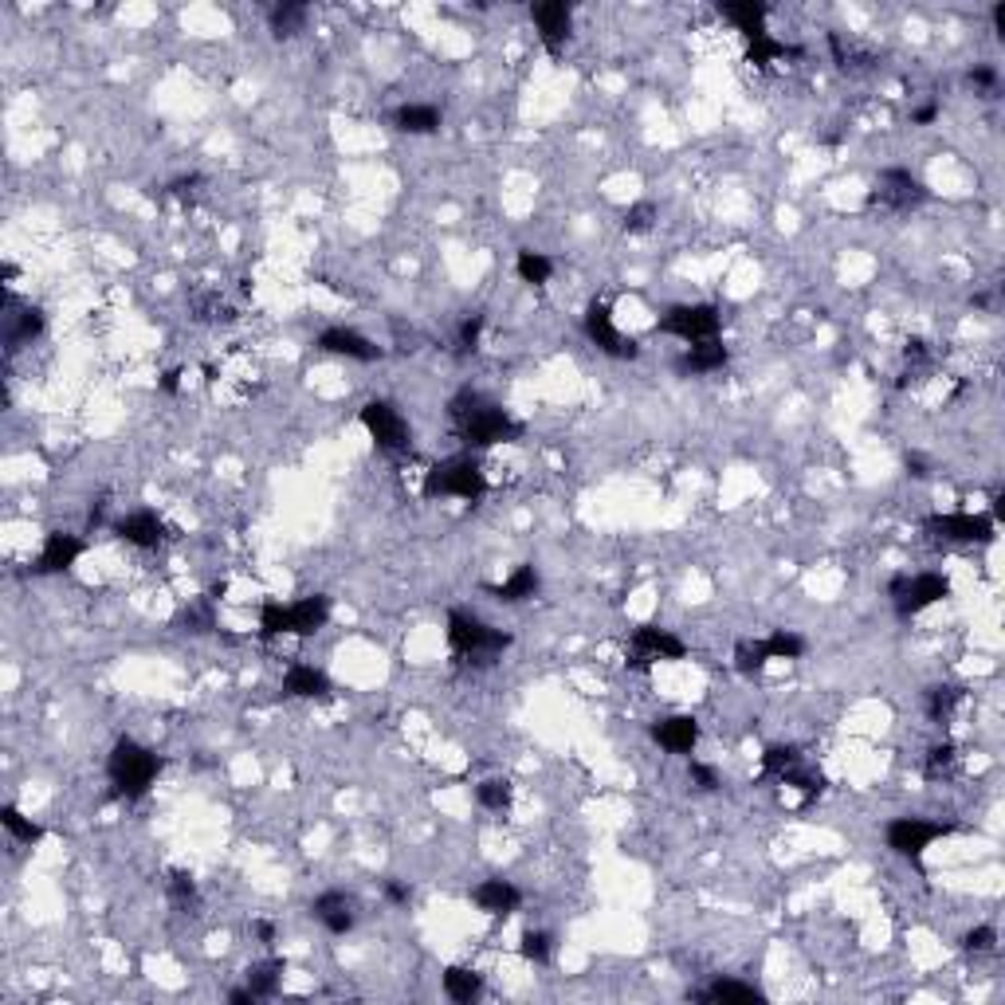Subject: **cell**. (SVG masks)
Segmentation results:
<instances>
[{
  "label": "cell",
  "instance_id": "obj_1",
  "mask_svg": "<svg viewBox=\"0 0 1005 1005\" xmlns=\"http://www.w3.org/2000/svg\"><path fill=\"white\" fill-rule=\"evenodd\" d=\"M448 421H452L456 436H460L468 448L515 444V440H523V432H527L519 417H511L503 405H495L491 397H483L476 389H464L460 397H452Z\"/></svg>",
  "mask_w": 1005,
  "mask_h": 1005
},
{
  "label": "cell",
  "instance_id": "obj_2",
  "mask_svg": "<svg viewBox=\"0 0 1005 1005\" xmlns=\"http://www.w3.org/2000/svg\"><path fill=\"white\" fill-rule=\"evenodd\" d=\"M161 774V754L138 739H118L110 758H106V778H110V794L118 801H138L154 790Z\"/></svg>",
  "mask_w": 1005,
  "mask_h": 1005
},
{
  "label": "cell",
  "instance_id": "obj_3",
  "mask_svg": "<svg viewBox=\"0 0 1005 1005\" xmlns=\"http://www.w3.org/2000/svg\"><path fill=\"white\" fill-rule=\"evenodd\" d=\"M448 644L464 664H495L515 644V636L487 625L483 617L468 613V609H452L448 613Z\"/></svg>",
  "mask_w": 1005,
  "mask_h": 1005
},
{
  "label": "cell",
  "instance_id": "obj_4",
  "mask_svg": "<svg viewBox=\"0 0 1005 1005\" xmlns=\"http://www.w3.org/2000/svg\"><path fill=\"white\" fill-rule=\"evenodd\" d=\"M330 621V597L311 593L291 605L283 601H264L260 605V636H315Z\"/></svg>",
  "mask_w": 1005,
  "mask_h": 1005
},
{
  "label": "cell",
  "instance_id": "obj_5",
  "mask_svg": "<svg viewBox=\"0 0 1005 1005\" xmlns=\"http://www.w3.org/2000/svg\"><path fill=\"white\" fill-rule=\"evenodd\" d=\"M487 495V476L472 456H452L440 460L428 476H424V499H464L476 503Z\"/></svg>",
  "mask_w": 1005,
  "mask_h": 1005
},
{
  "label": "cell",
  "instance_id": "obj_6",
  "mask_svg": "<svg viewBox=\"0 0 1005 1005\" xmlns=\"http://www.w3.org/2000/svg\"><path fill=\"white\" fill-rule=\"evenodd\" d=\"M931 201V189L900 165H888L876 173V185L868 189V209H888V212H911Z\"/></svg>",
  "mask_w": 1005,
  "mask_h": 1005
},
{
  "label": "cell",
  "instance_id": "obj_7",
  "mask_svg": "<svg viewBox=\"0 0 1005 1005\" xmlns=\"http://www.w3.org/2000/svg\"><path fill=\"white\" fill-rule=\"evenodd\" d=\"M954 825L947 821H935V817H919V813H907V817H892L888 829H884V841L888 848L903 856V860H919L927 848L943 837H951Z\"/></svg>",
  "mask_w": 1005,
  "mask_h": 1005
},
{
  "label": "cell",
  "instance_id": "obj_8",
  "mask_svg": "<svg viewBox=\"0 0 1005 1005\" xmlns=\"http://www.w3.org/2000/svg\"><path fill=\"white\" fill-rule=\"evenodd\" d=\"M656 330L660 334H672V338H680V342H711V338H719V330H723V315H719V307L715 303H676V307H668L660 322H656Z\"/></svg>",
  "mask_w": 1005,
  "mask_h": 1005
},
{
  "label": "cell",
  "instance_id": "obj_9",
  "mask_svg": "<svg viewBox=\"0 0 1005 1005\" xmlns=\"http://www.w3.org/2000/svg\"><path fill=\"white\" fill-rule=\"evenodd\" d=\"M688 656V644L672 629H660V625H640L629 640V656L625 664L633 672H652L656 664H672V660H684Z\"/></svg>",
  "mask_w": 1005,
  "mask_h": 1005
},
{
  "label": "cell",
  "instance_id": "obj_10",
  "mask_svg": "<svg viewBox=\"0 0 1005 1005\" xmlns=\"http://www.w3.org/2000/svg\"><path fill=\"white\" fill-rule=\"evenodd\" d=\"M923 530L943 546H986V542H994V519L990 515H970V511L927 515Z\"/></svg>",
  "mask_w": 1005,
  "mask_h": 1005
},
{
  "label": "cell",
  "instance_id": "obj_11",
  "mask_svg": "<svg viewBox=\"0 0 1005 1005\" xmlns=\"http://www.w3.org/2000/svg\"><path fill=\"white\" fill-rule=\"evenodd\" d=\"M362 428L370 432V440L381 448V452L401 456V452L413 448V428H409V421L401 417L397 405H389V401H381V397H373V401L362 405Z\"/></svg>",
  "mask_w": 1005,
  "mask_h": 1005
},
{
  "label": "cell",
  "instance_id": "obj_12",
  "mask_svg": "<svg viewBox=\"0 0 1005 1005\" xmlns=\"http://www.w3.org/2000/svg\"><path fill=\"white\" fill-rule=\"evenodd\" d=\"M888 597H892L896 613L907 621V617L927 613V609L939 605L943 597H951V582H947L943 574H915V578H911V574H900V578H892V585H888Z\"/></svg>",
  "mask_w": 1005,
  "mask_h": 1005
},
{
  "label": "cell",
  "instance_id": "obj_13",
  "mask_svg": "<svg viewBox=\"0 0 1005 1005\" xmlns=\"http://www.w3.org/2000/svg\"><path fill=\"white\" fill-rule=\"evenodd\" d=\"M582 326H585V338H589L601 354H609V358H617V362H633V358H640L636 338H629V334H621V330H617L613 311H609V303H605V299H593V303L585 307Z\"/></svg>",
  "mask_w": 1005,
  "mask_h": 1005
},
{
  "label": "cell",
  "instance_id": "obj_14",
  "mask_svg": "<svg viewBox=\"0 0 1005 1005\" xmlns=\"http://www.w3.org/2000/svg\"><path fill=\"white\" fill-rule=\"evenodd\" d=\"M530 20H534L542 48L550 55H562V48L570 44V32H574V8L566 0H542L530 8Z\"/></svg>",
  "mask_w": 1005,
  "mask_h": 1005
},
{
  "label": "cell",
  "instance_id": "obj_15",
  "mask_svg": "<svg viewBox=\"0 0 1005 1005\" xmlns=\"http://www.w3.org/2000/svg\"><path fill=\"white\" fill-rule=\"evenodd\" d=\"M83 550H87V542L79 538V534H67V530H52L48 538H44V546H40V554H36V566H32V574H40V578H52V574H67L79 558H83Z\"/></svg>",
  "mask_w": 1005,
  "mask_h": 1005
},
{
  "label": "cell",
  "instance_id": "obj_16",
  "mask_svg": "<svg viewBox=\"0 0 1005 1005\" xmlns=\"http://www.w3.org/2000/svg\"><path fill=\"white\" fill-rule=\"evenodd\" d=\"M110 530H114L122 542L138 546V550H158L161 542H165V519H161L154 507H138V511H130V515H122V519H114V527Z\"/></svg>",
  "mask_w": 1005,
  "mask_h": 1005
},
{
  "label": "cell",
  "instance_id": "obj_17",
  "mask_svg": "<svg viewBox=\"0 0 1005 1005\" xmlns=\"http://www.w3.org/2000/svg\"><path fill=\"white\" fill-rule=\"evenodd\" d=\"M318 350L322 354H334V358H350V362H377L381 358V346H373L366 334L350 330V326H330L318 334Z\"/></svg>",
  "mask_w": 1005,
  "mask_h": 1005
},
{
  "label": "cell",
  "instance_id": "obj_18",
  "mask_svg": "<svg viewBox=\"0 0 1005 1005\" xmlns=\"http://www.w3.org/2000/svg\"><path fill=\"white\" fill-rule=\"evenodd\" d=\"M699 735H703V727L691 715H668V719L652 723V739L664 754H691L699 746Z\"/></svg>",
  "mask_w": 1005,
  "mask_h": 1005
},
{
  "label": "cell",
  "instance_id": "obj_19",
  "mask_svg": "<svg viewBox=\"0 0 1005 1005\" xmlns=\"http://www.w3.org/2000/svg\"><path fill=\"white\" fill-rule=\"evenodd\" d=\"M311 915H315L330 935H346V931H354V923H358L354 896H346V892H338V888L315 896V900H311Z\"/></svg>",
  "mask_w": 1005,
  "mask_h": 1005
},
{
  "label": "cell",
  "instance_id": "obj_20",
  "mask_svg": "<svg viewBox=\"0 0 1005 1005\" xmlns=\"http://www.w3.org/2000/svg\"><path fill=\"white\" fill-rule=\"evenodd\" d=\"M472 900H476L479 911H487V915H495V919H507V915H515V911L523 907V892H519L511 880L491 876V880H483V884L472 888Z\"/></svg>",
  "mask_w": 1005,
  "mask_h": 1005
},
{
  "label": "cell",
  "instance_id": "obj_21",
  "mask_svg": "<svg viewBox=\"0 0 1005 1005\" xmlns=\"http://www.w3.org/2000/svg\"><path fill=\"white\" fill-rule=\"evenodd\" d=\"M330 691H334L330 676L315 664H291L283 676V695L291 699H330Z\"/></svg>",
  "mask_w": 1005,
  "mask_h": 1005
},
{
  "label": "cell",
  "instance_id": "obj_22",
  "mask_svg": "<svg viewBox=\"0 0 1005 1005\" xmlns=\"http://www.w3.org/2000/svg\"><path fill=\"white\" fill-rule=\"evenodd\" d=\"M538 589H542V578H538V570L523 562V566H515L503 582L487 585V593L495 597V601H503V605H523L530 597H538Z\"/></svg>",
  "mask_w": 1005,
  "mask_h": 1005
},
{
  "label": "cell",
  "instance_id": "obj_23",
  "mask_svg": "<svg viewBox=\"0 0 1005 1005\" xmlns=\"http://www.w3.org/2000/svg\"><path fill=\"white\" fill-rule=\"evenodd\" d=\"M727 358H731V350L723 346V338H711V342H695L688 346V354L676 362V370L680 373H715L727 366Z\"/></svg>",
  "mask_w": 1005,
  "mask_h": 1005
},
{
  "label": "cell",
  "instance_id": "obj_24",
  "mask_svg": "<svg viewBox=\"0 0 1005 1005\" xmlns=\"http://www.w3.org/2000/svg\"><path fill=\"white\" fill-rule=\"evenodd\" d=\"M440 122H444V114L428 103H405V106H397V114H393V126H397L401 134H413V138L436 134Z\"/></svg>",
  "mask_w": 1005,
  "mask_h": 1005
},
{
  "label": "cell",
  "instance_id": "obj_25",
  "mask_svg": "<svg viewBox=\"0 0 1005 1005\" xmlns=\"http://www.w3.org/2000/svg\"><path fill=\"white\" fill-rule=\"evenodd\" d=\"M719 16H723V20H731L742 36L750 40V36L766 32V16H770V8H766V4H758V0H723V4H719Z\"/></svg>",
  "mask_w": 1005,
  "mask_h": 1005
},
{
  "label": "cell",
  "instance_id": "obj_26",
  "mask_svg": "<svg viewBox=\"0 0 1005 1005\" xmlns=\"http://www.w3.org/2000/svg\"><path fill=\"white\" fill-rule=\"evenodd\" d=\"M283 974H287V962H283V958H264V962H252V966H248V990L256 994V1002L279 994Z\"/></svg>",
  "mask_w": 1005,
  "mask_h": 1005
},
{
  "label": "cell",
  "instance_id": "obj_27",
  "mask_svg": "<svg viewBox=\"0 0 1005 1005\" xmlns=\"http://www.w3.org/2000/svg\"><path fill=\"white\" fill-rule=\"evenodd\" d=\"M440 982H444V994L460 1005H472L483 994V974L472 966H448Z\"/></svg>",
  "mask_w": 1005,
  "mask_h": 1005
},
{
  "label": "cell",
  "instance_id": "obj_28",
  "mask_svg": "<svg viewBox=\"0 0 1005 1005\" xmlns=\"http://www.w3.org/2000/svg\"><path fill=\"white\" fill-rule=\"evenodd\" d=\"M181 633H193V636H205L216 629V593L209 597H197V601H189L181 613H177V621H173Z\"/></svg>",
  "mask_w": 1005,
  "mask_h": 1005
},
{
  "label": "cell",
  "instance_id": "obj_29",
  "mask_svg": "<svg viewBox=\"0 0 1005 1005\" xmlns=\"http://www.w3.org/2000/svg\"><path fill=\"white\" fill-rule=\"evenodd\" d=\"M766 994L750 982H739V978H715L707 990L695 994V1002H762Z\"/></svg>",
  "mask_w": 1005,
  "mask_h": 1005
},
{
  "label": "cell",
  "instance_id": "obj_30",
  "mask_svg": "<svg viewBox=\"0 0 1005 1005\" xmlns=\"http://www.w3.org/2000/svg\"><path fill=\"white\" fill-rule=\"evenodd\" d=\"M307 16H311V8L307 4H295V0H283V4H275L271 8V36L275 40H291V36H299L303 28H307Z\"/></svg>",
  "mask_w": 1005,
  "mask_h": 1005
},
{
  "label": "cell",
  "instance_id": "obj_31",
  "mask_svg": "<svg viewBox=\"0 0 1005 1005\" xmlns=\"http://www.w3.org/2000/svg\"><path fill=\"white\" fill-rule=\"evenodd\" d=\"M40 334H44V311H40V307H24V311L4 318V338H8V346H24V342H32V338H40Z\"/></svg>",
  "mask_w": 1005,
  "mask_h": 1005
},
{
  "label": "cell",
  "instance_id": "obj_32",
  "mask_svg": "<svg viewBox=\"0 0 1005 1005\" xmlns=\"http://www.w3.org/2000/svg\"><path fill=\"white\" fill-rule=\"evenodd\" d=\"M962 699H966V691L958 688V684H935V688L927 691V715H931V723H951L954 711L962 707Z\"/></svg>",
  "mask_w": 1005,
  "mask_h": 1005
},
{
  "label": "cell",
  "instance_id": "obj_33",
  "mask_svg": "<svg viewBox=\"0 0 1005 1005\" xmlns=\"http://www.w3.org/2000/svg\"><path fill=\"white\" fill-rule=\"evenodd\" d=\"M790 55H797V48L782 44V40H774L770 32H758V36H750V40H746V59H750L754 67H770V63L790 59Z\"/></svg>",
  "mask_w": 1005,
  "mask_h": 1005
},
{
  "label": "cell",
  "instance_id": "obj_34",
  "mask_svg": "<svg viewBox=\"0 0 1005 1005\" xmlns=\"http://www.w3.org/2000/svg\"><path fill=\"white\" fill-rule=\"evenodd\" d=\"M0 825H4L20 845H40V841H44V825H36L32 817H24L16 805H4V809H0Z\"/></svg>",
  "mask_w": 1005,
  "mask_h": 1005
},
{
  "label": "cell",
  "instance_id": "obj_35",
  "mask_svg": "<svg viewBox=\"0 0 1005 1005\" xmlns=\"http://www.w3.org/2000/svg\"><path fill=\"white\" fill-rule=\"evenodd\" d=\"M165 896H169V903H173L177 911H189V907H197V900H201L197 880H193L189 872H181V868H173V872L165 876Z\"/></svg>",
  "mask_w": 1005,
  "mask_h": 1005
},
{
  "label": "cell",
  "instance_id": "obj_36",
  "mask_svg": "<svg viewBox=\"0 0 1005 1005\" xmlns=\"http://www.w3.org/2000/svg\"><path fill=\"white\" fill-rule=\"evenodd\" d=\"M515 271H519V279L530 283V287H542V283H550V275H554V260L550 256H542V252H530L523 248L519 252V260H515Z\"/></svg>",
  "mask_w": 1005,
  "mask_h": 1005
},
{
  "label": "cell",
  "instance_id": "obj_37",
  "mask_svg": "<svg viewBox=\"0 0 1005 1005\" xmlns=\"http://www.w3.org/2000/svg\"><path fill=\"white\" fill-rule=\"evenodd\" d=\"M801 758H805V754H801L797 746H790V742H774V746L762 750V774L782 782V774H786L794 762H801Z\"/></svg>",
  "mask_w": 1005,
  "mask_h": 1005
},
{
  "label": "cell",
  "instance_id": "obj_38",
  "mask_svg": "<svg viewBox=\"0 0 1005 1005\" xmlns=\"http://www.w3.org/2000/svg\"><path fill=\"white\" fill-rule=\"evenodd\" d=\"M770 660H801L805 656V636H797L794 629H774L770 636H762Z\"/></svg>",
  "mask_w": 1005,
  "mask_h": 1005
},
{
  "label": "cell",
  "instance_id": "obj_39",
  "mask_svg": "<svg viewBox=\"0 0 1005 1005\" xmlns=\"http://www.w3.org/2000/svg\"><path fill=\"white\" fill-rule=\"evenodd\" d=\"M511 797H515V786L507 778H487L476 786V801L491 813H507L511 809Z\"/></svg>",
  "mask_w": 1005,
  "mask_h": 1005
},
{
  "label": "cell",
  "instance_id": "obj_40",
  "mask_svg": "<svg viewBox=\"0 0 1005 1005\" xmlns=\"http://www.w3.org/2000/svg\"><path fill=\"white\" fill-rule=\"evenodd\" d=\"M782 786H794V790H801L805 797H817L825 790V774L801 758V762H794V766L782 774Z\"/></svg>",
  "mask_w": 1005,
  "mask_h": 1005
},
{
  "label": "cell",
  "instance_id": "obj_41",
  "mask_svg": "<svg viewBox=\"0 0 1005 1005\" xmlns=\"http://www.w3.org/2000/svg\"><path fill=\"white\" fill-rule=\"evenodd\" d=\"M954 766H958V746H954V742H935V746L927 750L923 774H927L931 782H939V778H951Z\"/></svg>",
  "mask_w": 1005,
  "mask_h": 1005
},
{
  "label": "cell",
  "instance_id": "obj_42",
  "mask_svg": "<svg viewBox=\"0 0 1005 1005\" xmlns=\"http://www.w3.org/2000/svg\"><path fill=\"white\" fill-rule=\"evenodd\" d=\"M656 220H660V209H656L652 201H636V205H629L625 216H621V228H625L629 236H648V232L656 228Z\"/></svg>",
  "mask_w": 1005,
  "mask_h": 1005
},
{
  "label": "cell",
  "instance_id": "obj_43",
  "mask_svg": "<svg viewBox=\"0 0 1005 1005\" xmlns=\"http://www.w3.org/2000/svg\"><path fill=\"white\" fill-rule=\"evenodd\" d=\"M766 664H770V652H766L762 640H739V648H735V668H739L742 676H758Z\"/></svg>",
  "mask_w": 1005,
  "mask_h": 1005
},
{
  "label": "cell",
  "instance_id": "obj_44",
  "mask_svg": "<svg viewBox=\"0 0 1005 1005\" xmlns=\"http://www.w3.org/2000/svg\"><path fill=\"white\" fill-rule=\"evenodd\" d=\"M523 958L534 962V966H546L550 954H554V935L550 931H523Z\"/></svg>",
  "mask_w": 1005,
  "mask_h": 1005
},
{
  "label": "cell",
  "instance_id": "obj_45",
  "mask_svg": "<svg viewBox=\"0 0 1005 1005\" xmlns=\"http://www.w3.org/2000/svg\"><path fill=\"white\" fill-rule=\"evenodd\" d=\"M962 951H970V954H994V951H998V931H994L990 923H982V927L966 931V935H962Z\"/></svg>",
  "mask_w": 1005,
  "mask_h": 1005
},
{
  "label": "cell",
  "instance_id": "obj_46",
  "mask_svg": "<svg viewBox=\"0 0 1005 1005\" xmlns=\"http://www.w3.org/2000/svg\"><path fill=\"white\" fill-rule=\"evenodd\" d=\"M688 778H691V786L703 790V794H715V790L723 786V782H719V770L707 766V762H695V758L688 762Z\"/></svg>",
  "mask_w": 1005,
  "mask_h": 1005
},
{
  "label": "cell",
  "instance_id": "obj_47",
  "mask_svg": "<svg viewBox=\"0 0 1005 1005\" xmlns=\"http://www.w3.org/2000/svg\"><path fill=\"white\" fill-rule=\"evenodd\" d=\"M970 87L974 91H986V95H994L998 91V83H1002V75H998V67L994 63H978V67H970Z\"/></svg>",
  "mask_w": 1005,
  "mask_h": 1005
},
{
  "label": "cell",
  "instance_id": "obj_48",
  "mask_svg": "<svg viewBox=\"0 0 1005 1005\" xmlns=\"http://www.w3.org/2000/svg\"><path fill=\"white\" fill-rule=\"evenodd\" d=\"M483 315H468L460 322V350H479V334H483Z\"/></svg>",
  "mask_w": 1005,
  "mask_h": 1005
},
{
  "label": "cell",
  "instance_id": "obj_49",
  "mask_svg": "<svg viewBox=\"0 0 1005 1005\" xmlns=\"http://www.w3.org/2000/svg\"><path fill=\"white\" fill-rule=\"evenodd\" d=\"M201 185H205L201 177H177V181L169 185V193H173V197H181V201H189V197H193V193H197Z\"/></svg>",
  "mask_w": 1005,
  "mask_h": 1005
},
{
  "label": "cell",
  "instance_id": "obj_50",
  "mask_svg": "<svg viewBox=\"0 0 1005 1005\" xmlns=\"http://www.w3.org/2000/svg\"><path fill=\"white\" fill-rule=\"evenodd\" d=\"M935 118H939V103H935V99H931V103H923V106H915V110H911V126H931Z\"/></svg>",
  "mask_w": 1005,
  "mask_h": 1005
},
{
  "label": "cell",
  "instance_id": "obj_51",
  "mask_svg": "<svg viewBox=\"0 0 1005 1005\" xmlns=\"http://www.w3.org/2000/svg\"><path fill=\"white\" fill-rule=\"evenodd\" d=\"M903 358H907V362H927V358H931V350H927V342H923V338H911V342L903 346Z\"/></svg>",
  "mask_w": 1005,
  "mask_h": 1005
},
{
  "label": "cell",
  "instance_id": "obj_52",
  "mask_svg": "<svg viewBox=\"0 0 1005 1005\" xmlns=\"http://www.w3.org/2000/svg\"><path fill=\"white\" fill-rule=\"evenodd\" d=\"M252 931H256V939H260L264 947L275 943V923H271V919H256V923H252Z\"/></svg>",
  "mask_w": 1005,
  "mask_h": 1005
},
{
  "label": "cell",
  "instance_id": "obj_53",
  "mask_svg": "<svg viewBox=\"0 0 1005 1005\" xmlns=\"http://www.w3.org/2000/svg\"><path fill=\"white\" fill-rule=\"evenodd\" d=\"M385 896H389V900H393V903H409V896H413V892H409V888H405V884H397V880H389V884H385Z\"/></svg>",
  "mask_w": 1005,
  "mask_h": 1005
},
{
  "label": "cell",
  "instance_id": "obj_54",
  "mask_svg": "<svg viewBox=\"0 0 1005 1005\" xmlns=\"http://www.w3.org/2000/svg\"><path fill=\"white\" fill-rule=\"evenodd\" d=\"M177 377H181L177 370L165 373V377H161V393H177V389H181V381H177Z\"/></svg>",
  "mask_w": 1005,
  "mask_h": 1005
},
{
  "label": "cell",
  "instance_id": "obj_55",
  "mask_svg": "<svg viewBox=\"0 0 1005 1005\" xmlns=\"http://www.w3.org/2000/svg\"><path fill=\"white\" fill-rule=\"evenodd\" d=\"M907 476L923 479V476H927V464H923L919 456H907Z\"/></svg>",
  "mask_w": 1005,
  "mask_h": 1005
},
{
  "label": "cell",
  "instance_id": "obj_56",
  "mask_svg": "<svg viewBox=\"0 0 1005 1005\" xmlns=\"http://www.w3.org/2000/svg\"><path fill=\"white\" fill-rule=\"evenodd\" d=\"M994 32L1005 36V4H994Z\"/></svg>",
  "mask_w": 1005,
  "mask_h": 1005
}]
</instances>
